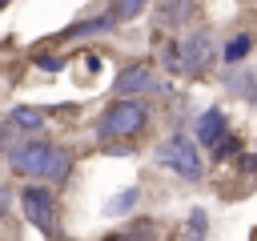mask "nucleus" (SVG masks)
Returning <instances> with one entry per match:
<instances>
[{
  "label": "nucleus",
  "mask_w": 257,
  "mask_h": 241,
  "mask_svg": "<svg viewBox=\"0 0 257 241\" xmlns=\"http://www.w3.org/2000/svg\"><path fill=\"white\" fill-rule=\"evenodd\" d=\"M68 169H72V153L56 145V149H52V165H48V181L64 185V181H68Z\"/></svg>",
  "instance_id": "13"
},
{
  "label": "nucleus",
  "mask_w": 257,
  "mask_h": 241,
  "mask_svg": "<svg viewBox=\"0 0 257 241\" xmlns=\"http://www.w3.org/2000/svg\"><path fill=\"white\" fill-rule=\"evenodd\" d=\"M213 56H217L213 52V36L205 28H197V32L177 40V72H185V76H205Z\"/></svg>",
  "instance_id": "4"
},
{
  "label": "nucleus",
  "mask_w": 257,
  "mask_h": 241,
  "mask_svg": "<svg viewBox=\"0 0 257 241\" xmlns=\"http://www.w3.org/2000/svg\"><path fill=\"white\" fill-rule=\"evenodd\" d=\"M249 48H253V36H249V32H237V36L225 40L221 56H225V64H241V60L249 56Z\"/></svg>",
  "instance_id": "10"
},
{
  "label": "nucleus",
  "mask_w": 257,
  "mask_h": 241,
  "mask_svg": "<svg viewBox=\"0 0 257 241\" xmlns=\"http://www.w3.org/2000/svg\"><path fill=\"white\" fill-rule=\"evenodd\" d=\"M193 4H197V0H161V4H157V28H165V32L185 28L189 16H193Z\"/></svg>",
  "instance_id": "7"
},
{
  "label": "nucleus",
  "mask_w": 257,
  "mask_h": 241,
  "mask_svg": "<svg viewBox=\"0 0 257 241\" xmlns=\"http://www.w3.org/2000/svg\"><path fill=\"white\" fill-rule=\"evenodd\" d=\"M137 201H141V189H124V193H116V197L104 205V213H108V217H124Z\"/></svg>",
  "instance_id": "14"
},
{
  "label": "nucleus",
  "mask_w": 257,
  "mask_h": 241,
  "mask_svg": "<svg viewBox=\"0 0 257 241\" xmlns=\"http://www.w3.org/2000/svg\"><path fill=\"white\" fill-rule=\"evenodd\" d=\"M124 233H133V237H149V233H157V225H149V221H141V225H128Z\"/></svg>",
  "instance_id": "19"
},
{
  "label": "nucleus",
  "mask_w": 257,
  "mask_h": 241,
  "mask_svg": "<svg viewBox=\"0 0 257 241\" xmlns=\"http://www.w3.org/2000/svg\"><path fill=\"white\" fill-rule=\"evenodd\" d=\"M120 16L116 12H100V16H88V20H76L72 28H64L60 32V40H84V36H104V32H112V24H116Z\"/></svg>",
  "instance_id": "8"
},
{
  "label": "nucleus",
  "mask_w": 257,
  "mask_h": 241,
  "mask_svg": "<svg viewBox=\"0 0 257 241\" xmlns=\"http://www.w3.org/2000/svg\"><path fill=\"white\" fill-rule=\"evenodd\" d=\"M52 149H56V145H48V141H40V137H24V141H16V145L8 149V165H12V173H20V177H48Z\"/></svg>",
  "instance_id": "3"
},
{
  "label": "nucleus",
  "mask_w": 257,
  "mask_h": 241,
  "mask_svg": "<svg viewBox=\"0 0 257 241\" xmlns=\"http://www.w3.org/2000/svg\"><path fill=\"white\" fill-rule=\"evenodd\" d=\"M20 205H24V217H28L40 233H52V229H56V201H52L48 189H40V185H24Z\"/></svg>",
  "instance_id": "5"
},
{
  "label": "nucleus",
  "mask_w": 257,
  "mask_h": 241,
  "mask_svg": "<svg viewBox=\"0 0 257 241\" xmlns=\"http://www.w3.org/2000/svg\"><path fill=\"white\" fill-rule=\"evenodd\" d=\"M12 145H16V141H12V133L0 125V149H12Z\"/></svg>",
  "instance_id": "22"
},
{
  "label": "nucleus",
  "mask_w": 257,
  "mask_h": 241,
  "mask_svg": "<svg viewBox=\"0 0 257 241\" xmlns=\"http://www.w3.org/2000/svg\"><path fill=\"white\" fill-rule=\"evenodd\" d=\"M225 129H229V125H225V112H221V108H205L201 120H197V129H193V137H197L201 145L213 149V145L225 137Z\"/></svg>",
  "instance_id": "9"
},
{
  "label": "nucleus",
  "mask_w": 257,
  "mask_h": 241,
  "mask_svg": "<svg viewBox=\"0 0 257 241\" xmlns=\"http://www.w3.org/2000/svg\"><path fill=\"white\" fill-rule=\"evenodd\" d=\"M4 4H8V0H0V8H4Z\"/></svg>",
  "instance_id": "23"
},
{
  "label": "nucleus",
  "mask_w": 257,
  "mask_h": 241,
  "mask_svg": "<svg viewBox=\"0 0 257 241\" xmlns=\"http://www.w3.org/2000/svg\"><path fill=\"white\" fill-rule=\"evenodd\" d=\"M241 169H245V173H257V149H249V153L241 157Z\"/></svg>",
  "instance_id": "20"
},
{
  "label": "nucleus",
  "mask_w": 257,
  "mask_h": 241,
  "mask_svg": "<svg viewBox=\"0 0 257 241\" xmlns=\"http://www.w3.org/2000/svg\"><path fill=\"white\" fill-rule=\"evenodd\" d=\"M197 137H185V133H173L169 141H161V149H157V161L165 165V169H173L181 181H201V173H205V165H201V153H197Z\"/></svg>",
  "instance_id": "2"
},
{
  "label": "nucleus",
  "mask_w": 257,
  "mask_h": 241,
  "mask_svg": "<svg viewBox=\"0 0 257 241\" xmlns=\"http://www.w3.org/2000/svg\"><path fill=\"white\" fill-rule=\"evenodd\" d=\"M185 233H193V237H205V233H209L205 209H193V213H189V221H185Z\"/></svg>",
  "instance_id": "16"
},
{
  "label": "nucleus",
  "mask_w": 257,
  "mask_h": 241,
  "mask_svg": "<svg viewBox=\"0 0 257 241\" xmlns=\"http://www.w3.org/2000/svg\"><path fill=\"white\" fill-rule=\"evenodd\" d=\"M145 4H149V0H116V8H112V12H116L120 20H133V16H137Z\"/></svg>",
  "instance_id": "17"
},
{
  "label": "nucleus",
  "mask_w": 257,
  "mask_h": 241,
  "mask_svg": "<svg viewBox=\"0 0 257 241\" xmlns=\"http://www.w3.org/2000/svg\"><path fill=\"white\" fill-rule=\"evenodd\" d=\"M8 201H12V189H8V185H0V217H4V209H8Z\"/></svg>",
  "instance_id": "21"
},
{
  "label": "nucleus",
  "mask_w": 257,
  "mask_h": 241,
  "mask_svg": "<svg viewBox=\"0 0 257 241\" xmlns=\"http://www.w3.org/2000/svg\"><path fill=\"white\" fill-rule=\"evenodd\" d=\"M112 92H116V96H137V92H169V84H165V80H157V72H153L145 60H137V64H128V68L116 76Z\"/></svg>",
  "instance_id": "6"
},
{
  "label": "nucleus",
  "mask_w": 257,
  "mask_h": 241,
  "mask_svg": "<svg viewBox=\"0 0 257 241\" xmlns=\"http://www.w3.org/2000/svg\"><path fill=\"white\" fill-rule=\"evenodd\" d=\"M237 153H241V141H237L233 133H225V137L213 145V157H217V161H229V157H237Z\"/></svg>",
  "instance_id": "15"
},
{
  "label": "nucleus",
  "mask_w": 257,
  "mask_h": 241,
  "mask_svg": "<svg viewBox=\"0 0 257 241\" xmlns=\"http://www.w3.org/2000/svg\"><path fill=\"white\" fill-rule=\"evenodd\" d=\"M145 125H149V108L133 96H120L96 116V141H128L145 133Z\"/></svg>",
  "instance_id": "1"
},
{
  "label": "nucleus",
  "mask_w": 257,
  "mask_h": 241,
  "mask_svg": "<svg viewBox=\"0 0 257 241\" xmlns=\"http://www.w3.org/2000/svg\"><path fill=\"white\" fill-rule=\"evenodd\" d=\"M225 84H229L237 96H245V100H253V104H257V76H253V72H229V76H225Z\"/></svg>",
  "instance_id": "12"
},
{
  "label": "nucleus",
  "mask_w": 257,
  "mask_h": 241,
  "mask_svg": "<svg viewBox=\"0 0 257 241\" xmlns=\"http://www.w3.org/2000/svg\"><path fill=\"white\" fill-rule=\"evenodd\" d=\"M36 64H40L44 72H56V68H64V56H56V52H40Z\"/></svg>",
  "instance_id": "18"
},
{
  "label": "nucleus",
  "mask_w": 257,
  "mask_h": 241,
  "mask_svg": "<svg viewBox=\"0 0 257 241\" xmlns=\"http://www.w3.org/2000/svg\"><path fill=\"white\" fill-rule=\"evenodd\" d=\"M20 133H40L44 129V112L40 108H28V104H20V108H12V116H8Z\"/></svg>",
  "instance_id": "11"
}]
</instances>
